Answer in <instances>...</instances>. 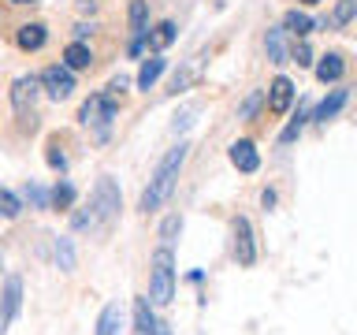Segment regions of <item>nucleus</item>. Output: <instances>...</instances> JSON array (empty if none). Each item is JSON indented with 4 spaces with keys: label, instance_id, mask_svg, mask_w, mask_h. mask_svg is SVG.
<instances>
[{
    "label": "nucleus",
    "instance_id": "obj_13",
    "mask_svg": "<svg viewBox=\"0 0 357 335\" xmlns=\"http://www.w3.org/2000/svg\"><path fill=\"white\" fill-rule=\"evenodd\" d=\"M93 64V52H89V45H82V41H71L63 49V67H71V71H82V67H89Z\"/></svg>",
    "mask_w": 357,
    "mask_h": 335
},
{
    "label": "nucleus",
    "instance_id": "obj_31",
    "mask_svg": "<svg viewBox=\"0 0 357 335\" xmlns=\"http://www.w3.org/2000/svg\"><path fill=\"white\" fill-rule=\"evenodd\" d=\"M11 4H33V0H11Z\"/></svg>",
    "mask_w": 357,
    "mask_h": 335
},
{
    "label": "nucleus",
    "instance_id": "obj_11",
    "mask_svg": "<svg viewBox=\"0 0 357 335\" xmlns=\"http://www.w3.org/2000/svg\"><path fill=\"white\" fill-rule=\"evenodd\" d=\"M134 332L138 335H160V320L153 317V309L145 298H134Z\"/></svg>",
    "mask_w": 357,
    "mask_h": 335
},
{
    "label": "nucleus",
    "instance_id": "obj_20",
    "mask_svg": "<svg viewBox=\"0 0 357 335\" xmlns=\"http://www.w3.org/2000/svg\"><path fill=\"white\" fill-rule=\"evenodd\" d=\"M130 30H134V38H142L145 34V22H149V8H145V0H130Z\"/></svg>",
    "mask_w": 357,
    "mask_h": 335
},
{
    "label": "nucleus",
    "instance_id": "obj_5",
    "mask_svg": "<svg viewBox=\"0 0 357 335\" xmlns=\"http://www.w3.org/2000/svg\"><path fill=\"white\" fill-rule=\"evenodd\" d=\"M19 306H22V279H19V276H8L4 295H0V335L11 328V320H15Z\"/></svg>",
    "mask_w": 357,
    "mask_h": 335
},
{
    "label": "nucleus",
    "instance_id": "obj_23",
    "mask_svg": "<svg viewBox=\"0 0 357 335\" xmlns=\"http://www.w3.org/2000/svg\"><path fill=\"white\" fill-rule=\"evenodd\" d=\"M19 212H22V201L11 194V190H0V216H4V220H15Z\"/></svg>",
    "mask_w": 357,
    "mask_h": 335
},
{
    "label": "nucleus",
    "instance_id": "obj_17",
    "mask_svg": "<svg viewBox=\"0 0 357 335\" xmlns=\"http://www.w3.org/2000/svg\"><path fill=\"white\" fill-rule=\"evenodd\" d=\"M164 67H167L164 56H153V60H145L142 71H138V86H142V89H153V82L164 75Z\"/></svg>",
    "mask_w": 357,
    "mask_h": 335
},
{
    "label": "nucleus",
    "instance_id": "obj_8",
    "mask_svg": "<svg viewBox=\"0 0 357 335\" xmlns=\"http://www.w3.org/2000/svg\"><path fill=\"white\" fill-rule=\"evenodd\" d=\"M38 86H41V78H33V75L15 78V86H11V105H15L19 116H26V112L33 108V100H38Z\"/></svg>",
    "mask_w": 357,
    "mask_h": 335
},
{
    "label": "nucleus",
    "instance_id": "obj_26",
    "mask_svg": "<svg viewBox=\"0 0 357 335\" xmlns=\"http://www.w3.org/2000/svg\"><path fill=\"white\" fill-rule=\"evenodd\" d=\"M26 201H30L33 209H49V201H52V198L45 194L41 186H33V183H30V186H26Z\"/></svg>",
    "mask_w": 357,
    "mask_h": 335
},
{
    "label": "nucleus",
    "instance_id": "obj_12",
    "mask_svg": "<svg viewBox=\"0 0 357 335\" xmlns=\"http://www.w3.org/2000/svg\"><path fill=\"white\" fill-rule=\"evenodd\" d=\"M45 38H49V34H45V27L41 22H26V27H19V49L22 52H38L41 45H45Z\"/></svg>",
    "mask_w": 357,
    "mask_h": 335
},
{
    "label": "nucleus",
    "instance_id": "obj_21",
    "mask_svg": "<svg viewBox=\"0 0 357 335\" xmlns=\"http://www.w3.org/2000/svg\"><path fill=\"white\" fill-rule=\"evenodd\" d=\"M56 265H60L63 272H71V268H75V246H71V239H56Z\"/></svg>",
    "mask_w": 357,
    "mask_h": 335
},
{
    "label": "nucleus",
    "instance_id": "obj_10",
    "mask_svg": "<svg viewBox=\"0 0 357 335\" xmlns=\"http://www.w3.org/2000/svg\"><path fill=\"white\" fill-rule=\"evenodd\" d=\"M290 100H294V82L290 78H272V86H268V108L275 112V116H283V112L290 108Z\"/></svg>",
    "mask_w": 357,
    "mask_h": 335
},
{
    "label": "nucleus",
    "instance_id": "obj_1",
    "mask_svg": "<svg viewBox=\"0 0 357 335\" xmlns=\"http://www.w3.org/2000/svg\"><path fill=\"white\" fill-rule=\"evenodd\" d=\"M186 153H190V145H186V142H178L175 149H167V153H164V161L156 164V172H153V179H149V186H145V194H142V212H156L167 198H172L175 179H178V172H183V164H186Z\"/></svg>",
    "mask_w": 357,
    "mask_h": 335
},
{
    "label": "nucleus",
    "instance_id": "obj_32",
    "mask_svg": "<svg viewBox=\"0 0 357 335\" xmlns=\"http://www.w3.org/2000/svg\"><path fill=\"white\" fill-rule=\"evenodd\" d=\"M301 4H317V0H301Z\"/></svg>",
    "mask_w": 357,
    "mask_h": 335
},
{
    "label": "nucleus",
    "instance_id": "obj_25",
    "mask_svg": "<svg viewBox=\"0 0 357 335\" xmlns=\"http://www.w3.org/2000/svg\"><path fill=\"white\" fill-rule=\"evenodd\" d=\"M357 15V0H339V4H335V27H346V22H350Z\"/></svg>",
    "mask_w": 357,
    "mask_h": 335
},
{
    "label": "nucleus",
    "instance_id": "obj_14",
    "mask_svg": "<svg viewBox=\"0 0 357 335\" xmlns=\"http://www.w3.org/2000/svg\"><path fill=\"white\" fill-rule=\"evenodd\" d=\"M342 71H346V64H342V56H339V52L320 56V64H317V78H320V82H339Z\"/></svg>",
    "mask_w": 357,
    "mask_h": 335
},
{
    "label": "nucleus",
    "instance_id": "obj_30",
    "mask_svg": "<svg viewBox=\"0 0 357 335\" xmlns=\"http://www.w3.org/2000/svg\"><path fill=\"white\" fill-rule=\"evenodd\" d=\"M257 105H261V94H253L250 100H245V105H242V112H238V116H242V119H250V116H253V112H257Z\"/></svg>",
    "mask_w": 357,
    "mask_h": 335
},
{
    "label": "nucleus",
    "instance_id": "obj_7",
    "mask_svg": "<svg viewBox=\"0 0 357 335\" xmlns=\"http://www.w3.org/2000/svg\"><path fill=\"white\" fill-rule=\"evenodd\" d=\"M41 86H45V94H49L52 100L71 97V94H75V75H71V67H49V71L41 75Z\"/></svg>",
    "mask_w": 357,
    "mask_h": 335
},
{
    "label": "nucleus",
    "instance_id": "obj_29",
    "mask_svg": "<svg viewBox=\"0 0 357 335\" xmlns=\"http://www.w3.org/2000/svg\"><path fill=\"white\" fill-rule=\"evenodd\" d=\"M49 164H52V168H60V172H63V168H67V161H63V153H60V145H49Z\"/></svg>",
    "mask_w": 357,
    "mask_h": 335
},
{
    "label": "nucleus",
    "instance_id": "obj_27",
    "mask_svg": "<svg viewBox=\"0 0 357 335\" xmlns=\"http://www.w3.org/2000/svg\"><path fill=\"white\" fill-rule=\"evenodd\" d=\"M294 64H301V67H309V64H312V49H309L305 41L294 45Z\"/></svg>",
    "mask_w": 357,
    "mask_h": 335
},
{
    "label": "nucleus",
    "instance_id": "obj_6",
    "mask_svg": "<svg viewBox=\"0 0 357 335\" xmlns=\"http://www.w3.org/2000/svg\"><path fill=\"white\" fill-rule=\"evenodd\" d=\"M234 257H238L242 268H250L257 261V242H253V223L238 216L234 220Z\"/></svg>",
    "mask_w": 357,
    "mask_h": 335
},
{
    "label": "nucleus",
    "instance_id": "obj_9",
    "mask_svg": "<svg viewBox=\"0 0 357 335\" xmlns=\"http://www.w3.org/2000/svg\"><path fill=\"white\" fill-rule=\"evenodd\" d=\"M231 164L238 168V172L253 175L257 168H261V153H257V145H253L250 138H242V142H234V145H231Z\"/></svg>",
    "mask_w": 357,
    "mask_h": 335
},
{
    "label": "nucleus",
    "instance_id": "obj_15",
    "mask_svg": "<svg viewBox=\"0 0 357 335\" xmlns=\"http://www.w3.org/2000/svg\"><path fill=\"white\" fill-rule=\"evenodd\" d=\"M119 328H123V313H119L116 302H108L97 317V335H119Z\"/></svg>",
    "mask_w": 357,
    "mask_h": 335
},
{
    "label": "nucleus",
    "instance_id": "obj_4",
    "mask_svg": "<svg viewBox=\"0 0 357 335\" xmlns=\"http://www.w3.org/2000/svg\"><path fill=\"white\" fill-rule=\"evenodd\" d=\"M78 119L86 127H100V134H105V127L116 119V100H112V94H93L82 105V112H78Z\"/></svg>",
    "mask_w": 357,
    "mask_h": 335
},
{
    "label": "nucleus",
    "instance_id": "obj_2",
    "mask_svg": "<svg viewBox=\"0 0 357 335\" xmlns=\"http://www.w3.org/2000/svg\"><path fill=\"white\" fill-rule=\"evenodd\" d=\"M119 212V186H116V179H100L97 190H93V198H89V209L82 212H75L71 216V228L75 231H93V228H105V223L112 220Z\"/></svg>",
    "mask_w": 357,
    "mask_h": 335
},
{
    "label": "nucleus",
    "instance_id": "obj_28",
    "mask_svg": "<svg viewBox=\"0 0 357 335\" xmlns=\"http://www.w3.org/2000/svg\"><path fill=\"white\" fill-rule=\"evenodd\" d=\"M178 223H183V220H178V216H172V220H167V223H164V228H160V239H164V246H167V242H172V234L178 231Z\"/></svg>",
    "mask_w": 357,
    "mask_h": 335
},
{
    "label": "nucleus",
    "instance_id": "obj_18",
    "mask_svg": "<svg viewBox=\"0 0 357 335\" xmlns=\"http://www.w3.org/2000/svg\"><path fill=\"white\" fill-rule=\"evenodd\" d=\"M283 30H290V34H298V38H305V34L312 30V19L305 15V11H287V15H283Z\"/></svg>",
    "mask_w": 357,
    "mask_h": 335
},
{
    "label": "nucleus",
    "instance_id": "obj_24",
    "mask_svg": "<svg viewBox=\"0 0 357 335\" xmlns=\"http://www.w3.org/2000/svg\"><path fill=\"white\" fill-rule=\"evenodd\" d=\"M49 198H52L56 209H71V205H75V186H71V183H56V190H52Z\"/></svg>",
    "mask_w": 357,
    "mask_h": 335
},
{
    "label": "nucleus",
    "instance_id": "obj_22",
    "mask_svg": "<svg viewBox=\"0 0 357 335\" xmlns=\"http://www.w3.org/2000/svg\"><path fill=\"white\" fill-rule=\"evenodd\" d=\"M172 41H175V22H160V27L149 34V45H153V49H167Z\"/></svg>",
    "mask_w": 357,
    "mask_h": 335
},
{
    "label": "nucleus",
    "instance_id": "obj_16",
    "mask_svg": "<svg viewBox=\"0 0 357 335\" xmlns=\"http://www.w3.org/2000/svg\"><path fill=\"white\" fill-rule=\"evenodd\" d=\"M342 105H346V89H335L331 97H324L320 105H317V119L320 123H328V119H335L342 112Z\"/></svg>",
    "mask_w": 357,
    "mask_h": 335
},
{
    "label": "nucleus",
    "instance_id": "obj_19",
    "mask_svg": "<svg viewBox=\"0 0 357 335\" xmlns=\"http://www.w3.org/2000/svg\"><path fill=\"white\" fill-rule=\"evenodd\" d=\"M264 49H268V60H272V64H287L283 30H268V38H264Z\"/></svg>",
    "mask_w": 357,
    "mask_h": 335
},
{
    "label": "nucleus",
    "instance_id": "obj_3",
    "mask_svg": "<svg viewBox=\"0 0 357 335\" xmlns=\"http://www.w3.org/2000/svg\"><path fill=\"white\" fill-rule=\"evenodd\" d=\"M175 295V257H172V246H160L153 253V283H149V298L156 306H167Z\"/></svg>",
    "mask_w": 357,
    "mask_h": 335
}]
</instances>
